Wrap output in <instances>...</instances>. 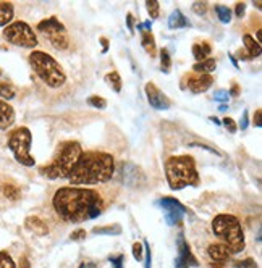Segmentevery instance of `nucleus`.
Returning a JSON list of instances; mask_svg holds the SVG:
<instances>
[{"instance_id": "nucleus-1", "label": "nucleus", "mask_w": 262, "mask_h": 268, "mask_svg": "<svg viewBox=\"0 0 262 268\" xmlns=\"http://www.w3.org/2000/svg\"><path fill=\"white\" fill-rule=\"evenodd\" d=\"M57 215L68 223H81L99 217L104 210L101 194L89 188H60L52 199Z\"/></svg>"}, {"instance_id": "nucleus-2", "label": "nucleus", "mask_w": 262, "mask_h": 268, "mask_svg": "<svg viewBox=\"0 0 262 268\" xmlns=\"http://www.w3.org/2000/svg\"><path fill=\"white\" fill-rule=\"evenodd\" d=\"M115 173V160L107 152H83L78 163L70 174L72 185H99L112 180Z\"/></svg>"}, {"instance_id": "nucleus-3", "label": "nucleus", "mask_w": 262, "mask_h": 268, "mask_svg": "<svg viewBox=\"0 0 262 268\" xmlns=\"http://www.w3.org/2000/svg\"><path fill=\"white\" fill-rule=\"evenodd\" d=\"M83 154V147L80 142L68 141L60 144L58 152L53 157L50 165L41 168V174H44L49 180H63L70 178L75 165L78 163V160Z\"/></svg>"}, {"instance_id": "nucleus-4", "label": "nucleus", "mask_w": 262, "mask_h": 268, "mask_svg": "<svg viewBox=\"0 0 262 268\" xmlns=\"http://www.w3.org/2000/svg\"><path fill=\"white\" fill-rule=\"evenodd\" d=\"M165 176L172 191H180L186 186L199 185V173L192 157H170L165 162Z\"/></svg>"}, {"instance_id": "nucleus-5", "label": "nucleus", "mask_w": 262, "mask_h": 268, "mask_svg": "<svg viewBox=\"0 0 262 268\" xmlns=\"http://www.w3.org/2000/svg\"><path fill=\"white\" fill-rule=\"evenodd\" d=\"M212 229L214 234L219 237L230 252V255L240 254L241 250H244L246 241H244V233L240 220L228 213H222L217 215L212 221Z\"/></svg>"}, {"instance_id": "nucleus-6", "label": "nucleus", "mask_w": 262, "mask_h": 268, "mask_svg": "<svg viewBox=\"0 0 262 268\" xmlns=\"http://www.w3.org/2000/svg\"><path fill=\"white\" fill-rule=\"evenodd\" d=\"M29 65L45 86L58 89L67 82V74L61 70L58 62L49 53L42 50H34L29 53Z\"/></svg>"}, {"instance_id": "nucleus-7", "label": "nucleus", "mask_w": 262, "mask_h": 268, "mask_svg": "<svg viewBox=\"0 0 262 268\" xmlns=\"http://www.w3.org/2000/svg\"><path fill=\"white\" fill-rule=\"evenodd\" d=\"M31 144H33V134L28 128L21 126L10 133L7 145L13 152V157L23 166H34L36 160L31 155Z\"/></svg>"}, {"instance_id": "nucleus-8", "label": "nucleus", "mask_w": 262, "mask_h": 268, "mask_svg": "<svg viewBox=\"0 0 262 268\" xmlns=\"http://www.w3.org/2000/svg\"><path fill=\"white\" fill-rule=\"evenodd\" d=\"M4 39L23 49H34L36 45L39 44L33 28L25 21H15V23H10L9 26H5Z\"/></svg>"}, {"instance_id": "nucleus-9", "label": "nucleus", "mask_w": 262, "mask_h": 268, "mask_svg": "<svg viewBox=\"0 0 262 268\" xmlns=\"http://www.w3.org/2000/svg\"><path fill=\"white\" fill-rule=\"evenodd\" d=\"M37 31L47 37L53 49L67 50L68 45H70V37H68L65 25L60 23L55 17H50V18H45V20L39 21Z\"/></svg>"}, {"instance_id": "nucleus-10", "label": "nucleus", "mask_w": 262, "mask_h": 268, "mask_svg": "<svg viewBox=\"0 0 262 268\" xmlns=\"http://www.w3.org/2000/svg\"><path fill=\"white\" fill-rule=\"evenodd\" d=\"M157 205L164 210V217L168 226H173L180 223L183 217L186 215V207H184L180 201H176L173 197H160L157 201Z\"/></svg>"}, {"instance_id": "nucleus-11", "label": "nucleus", "mask_w": 262, "mask_h": 268, "mask_svg": "<svg viewBox=\"0 0 262 268\" xmlns=\"http://www.w3.org/2000/svg\"><path fill=\"white\" fill-rule=\"evenodd\" d=\"M176 247H178V257L175 260V268H189V266H199L198 258L192 255L189 244L186 242L183 234H178L176 239Z\"/></svg>"}, {"instance_id": "nucleus-12", "label": "nucleus", "mask_w": 262, "mask_h": 268, "mask_svg": "<svg viewBox=\"0 0 262 268\" xmlns=\"http://www.w3.org/2000/svg\"><path fill=\"white\" fill-rule=\"evenodd\" d=\"M144 91H146V97H148V101H149L152 109H156V110H168L172 107L170 99H168L164 93H162V91L154 82L146 84Z\"/></svg>"}, {"instance_id": "nucleus-13", "label": "nucleus", "mask_w": 262, "mask_h": 268, "mask_svg": "<svg viewBox=\"0 0 262 268\" xmlns=\"http://www.w3.org/2000/svg\"><path fill=\"white\" fill-rule=\"evenodd\" d=\"M243 44H244V50H238L236 57L240 60H252L260 57L262 47L257 41H254V37L251 34H244L243 36Z\"/></svg>"}, {"instance_id": "nucleus-14", "label": "nucleus", "mask_w": 262, "mask_h": 268, "mask_svg": "<svg viewBox=\"0 0 262 268\" xmlns=\"http://www.w3.org/2000/svg\"><path fill=\"white\" fill-rule=\"evenodd\" d=\"M212 82L214 78L211 74H201V76H194V78H189L188 87L192 94H203L207 89H211Z\"/></svg>"}, {"instance_id": "nucleus-15", "label": "nucleus", "mask_w": 262, "mask_h": 268, "mask_svg": "<svg viewBox=\"0 0 262 268\" xmlns=\"http://www.w3.org/2000/svg\"><path fill=\"white\" fill-rule=\"evenodd\" d=\"M140 176H141V178H144L141 170L138 166L131 165V163H121L120 178H121V181L125 183L126 186H133V181H131V178H135V183L138 185V183H140Z\"/></svg>"}, {"instance_id": "nucleus-16", "label": "nucleus", "mask_w": 262, "mask_h": 268, "mask_svg": "<svg viewBox=\"0 0 262 268\" xmlns=\"http://www.w3.org/2000/svg\"><path fill=\"white\" fill-rule=\"evenodd\" d=\"M13 123H15L13 107L9 102L0 101V129H9Z\"/></svg>"}, {"instance_id": "nucleus-17", "label": "nucleus", "mask_w": 262, "mask_h": 268, "mask_svg": "<svg viewBox=\"0 0 262 268\" xmlns=\"http://www.w3.org/2000/svg\"><path fill=\"white\" fill-rule=\"evenodd\" d=\"M25 226L29 229V231H33L37 236H45L49 233L47 223H45L44 220H41L39 217H28L25 220Z\"/></svg>"}, {"instance_id": "nucleus-18", "label": "nucleus", "mask_w": 262, "mask_h": 268, "mask_svg": "<svg viewBox=\"0 0 262 268\" xmlns=\"http://www.w3.org/2000/svg\"><path fill=\"white\" fill-rule=\"evenodd\" d=\"M207 254H209V257L214 262H222V263H225V260H228L230 257V252L223 244H211L209 249H207Z\"/></svg>"}, {"instance_id": "nucleus-19", "label": "nucleus", "mask_w": 262, "mask_h": 268, "mask_svg": "<svg viewBox=\"0 0 262 268\" xmlns=\"http://www.w3.org/2000/svg\"><path fill=\"white\" fill-rule=\"evenodd\" d=\"M191 23L189 20L184 17V15L180 10H175L170 18H168V28L170 29H181V28H189Z\"/></svg>"}, {"instance_id": "nucleus-20", "label": "nucleus", "mask_w": 262, "mask_h": 268, "mask_svg": "<svg viewBox=\"0 0 262 268\" xmlns=\"http://www.w3.org/2000/svg\"><path fill=\"white\" fill-rule=\"evenodd\" d=\"M141 44H143V49L146 50V53H148V55H151V58L157 55L156 39H154V34L151 31L141 33Z\"/></svg>"}, {"instance_id": "nucleus-21", "label": "nucleus", "mask_w": 262, "mask_h": 268, "mask_svg": "<svg viewBox=\"0 0 262 268\" xmlns=\"http://www.w3.org/2000/svg\"><path fill=\"white\" fill-rule=\"evenodd\" d=\"M15 17V9L10 2H0V26H9Z\"/></svg>"}, {"instance_id": "nucleus-22", "label": "nucleus", "mask_w": 262, "mask_h": 268, "mask_svg": "<svg viewBox=\"0 0 262 268\" xmlns=\"http://www.w3.org/2000/svg\"><path fill=\"white\" fill-rule=\"evenodd\" d=\"M215 68H217V62H215V58H206L203 62H198L192 66V70L196 73H201V74H209L212 71H215Z\"/></svg>"}, {"instance_id": "nucleus-23", "label": "nucleus", "mask_w": 262, "mask_h": 268, "mask_svg": "<svg viewBox=\"0 0 262 268\" xmlns=\"http://www.w3.org/2000/svg\"><path fill=\"white\" fill-rule=\"evenodd\" d=\"M17 96V89L12 82L0 79V101H12Z\"/></svg>"}, {"instance_id": "nucleus-24", "label": "nucleus", "mask_w": 262, "mask_h": 268, "mask_svg": "<svg viewBox=\"0 0 262 268\" xmlns=\"http://www.w3.org/2000/svg\"><path fill=\"white\" fill-rule=\"evenodd\" d=\"M211 45L207 42H203V44H194L192 45V55L198 60V62H203V60L207 58V55H211Z\"/></svg>"}, {"instance_id": "nucleus-25", "label": "nucleus", "mask_w": 262, "mask_h": 268, "mask_svg": "<svg viewBox=\"0 0 262 268\" xmlns=\"http://www.w3.org/2000/svg\"><path fill=\"white\" fill-rule=\"evenodd\" d=\"M104 79L112 87V91H115V93H120L121 91V76L117 71H112L109 74H105Z\"/></svg>"}, {"instance_id": "nucleus-26", "label": "nucleus", "mask_w": 262, "mask_h": 268, "mask_svg": "<svg viewBox=\"0 0 262 268\" xmlns=\"http://www.w3.org/2000/svg\"><path fill=\"white\" fill-rule=\"evenodd\" d=\"M215 13H217L219 20L223 23V25H228L230 21H232V10L228 9L225 5H215Z\"/></svg>"}, {"instance_id": "nucleus-27", "label": "nucleus", "mask_w": 262, "mask_h": 268, "mask_svg": "<svg viewBox=\"0 0 262 268\" xmlns=\"http://www.w3.org/2000/svg\"><path fill=\"white\" fill-rule=\"evenodd\" d=\"M160 70L164 73L170 71V66H172V58H170V53H168L167 49H162L160 50Z\"/></svg>"}, {"instance_id": "nucleus-28", "label": "nucleus", "mask_w": 262, "mask_h": 268, "mask_svg": "<svg viewBox=\"0 0 262 268\" xmlns=\"http://www.w3.org/2000/svg\"><path fill=\"white\" fill-rule=\"evenodd\" d=\"M4 196L7 199H10V201H18L21 193H20V189L17 186H13V185H5L4 186Z\"/></svg>"}, {"instance_id": "nucleus-29", "label": "nucleus", "mask_w": 262, "mask_h": 268, "mask_svg": "<svg viewBox=\"0 0 262 268\" xmlns=\"http://www.w3.org/2000/svg\"><path fill=\"white\" fill-rule=\"evenodd\" d=\"M92 233H94V234H120L121 233V228L118 225L102 226V228H94V229H92Z\"/></svg>"}, {"instance_id": "nucleus-30", "label": "nucleus", "mask_w": 262, "mask_h": 268, "mask_svg": "<svg viewBox=\"0 0 262 268\" xmlns=\"http://www.w3.org/2000/svg\"><path fill=\"white\" fill-rule=\"evenodd\" d=\"M146 9H148V13L151 15V18H152V20L159 18L160 4L157 2V0H148V2H146Z\"/></svg>"}, {"instance_id": "nucleus-31", "label": "nucleus", "mask_w": 262, "mask_h": 268, "mask_svg": "<svg viewBox=\"0 0 262 268\" xmlns=\"http://www.w3.org/2000/svg\"><path fill=\"white\" fill-rule=\"evenodd\" d=\"M0 268H17L13 258L10 257L9 252H5V250L0 252Z\"/></svg>"}, {"instance_id": "nucleus-32", "label": "nucleus", "mask_w": 262, "mask_h": 268, "mask_svg": "<svg viewBox=\"0 0 262 268\" xmlns=\"http://www.w3.org/2000/svg\"><path fill=\"white\" fill-rule=\"evenodd\" d=\"M88 104L91 107H94V109H99V110H105L107 109V101L99 96H92L88 99Z\"/></svg>"}, {"instance_id": "nucleus-33", "label": "nucleus", "mask_w": 262, "mask_h": 268, "mask_svg": "<svg viewBox=\"0 0 262 268\" xmlns=\"http://www.w3.org/2000/svg\"><path fill=\"white\" fill-rule=\"evenodd\" d=\"M233 268H257V263L254 258H244V260H236L233 263Z\"/></svg>"}, {"instance_id": "nucleus-34", "label": "nucleus", "mask_w": 262, "mask_h": 268, "mask_svg": "<svg viewBox=\"0 0 262 268\" xmlns=\"http://www.w3.org/2000/svg\"><path fill=\"white\" fill-rule=\"evenodd\" d=\"M143 247H144V268H151V263H152V255H151V247H149V242L144 241L143 242Z\"/></svg>"}, {"instance_id": "nucleus-35", "label": "nucleus", "mask_w": 262, "mask_h": 268, "mask_svg": "<svg viewBox=\"0 0 262 268\" xmlns=\"http://www.w3.org/2000/svg\"><path fill=\"white\" fill-rule=\"evenodd\" d=\"M192 12L199 15V17H203L207 12V2H194L192 4Z\"/></svg>"}, {"instance_id": "nucleus-36", "label": "nucleus", "mask_w": 262, "mask_h": 268, "mask_svg": "<svg viewBox=\"0 0 262 268\" xmlns=\"http://www.w3.org/2000/svg\"><path fill=\"white\" fill-rule=\"evenodd\" d=\"M133 257H135V260H138V262H141L143 260V252H144V247H143V244H140V242H135L133 244Z\"/></svg>"}, {"instance_id": "nucleus-37", "label": "nucleus", "mask_w": 262, "mask_h": 268, "mask_svg": "<svg viewBox=\"0 0 262 268\" xmlns=\"http://www.w3.org/2000/svg\"><path fill=\"white\" fill-rule=\"evenodd\" d=\"M222 125L228 129V133H236V131H238V126H236V123H235V120H233V118H230V117L223 118Z\"/></svg>"}, {"instance_id": "nucleus-38", "label": "nucleus", "mask_w": 262, "mask_h": 268, "mask_svg": "<svg viewBox=\"0 0 262 268\" xmlns=\"http://www.w3.org/2000/svg\"><path fill=\"white\" fill-rule=\"evenodd\" d=\"M109 262L112 263L113 268H123V262H125V255H121V254H118V255H112V257L109 258Z\"/></svg>"}, {"instance_id": "nucleus-39", "label": "nucleus", "mask_w": 262, "mask_h": 268, "mask_svg": "<svg viewBox=\"0 0 262 268\" xmlns=\"http://www.w3.org/2000/svg\"><path fill=\"white\" fill-rule=\"evenodd\" d=\"M214 99H215V101H217V102L225 104V102H228L230 94L227 93V91H217V93H215V96H214Z\"/></svg>"}, {"instance_id": "nucleus-40", "label": "nucleus", "mask_w": 262, "mask_h": 268, "mask_svg": "<svg viewBox=\"0 0 262 268\" xmlns=\"http://www.w3.org/2000/svg\"><path fill=\"white\" fill-rule=\"evenodd\" d=\"M189 145H191V147H201V149H206V150L212 152V154H215V155H223L220 150L214 149V147H209V145H206V144H198V142H192V144H189Z\"/></svg>"}, {"instance_id": "nucleus-41", "label": "nucleus", "mask_w": 262, "mask_h": 268, "mask_svg": "<svg viewBox=\"0 0 262 268\" xmlns=\"http://www.w3.org/2000/svg\"><path fill=\"white\" fill-rule=\"evenodd\" d=\"M84 237H86V231H84V229H76V231H73L70 234L72 241H83Z\"/></svg>"}, {"instance_id": "nucleus-42", "label": "nucleus", "mask_w": 262, "mask_h": 268, "mask_svg": "<svg viewBox=\"0 0 262 268\" xmlns=\"http://www.w3.org/2000/svg\"><path fill=\"white\" fill-rule=\"evenodd\" d=\"M244 12H246V4L244 2H238L236 7H235V15L238 18L244 17Z\"/></svg>"}, {"instance_id": "nucleus-43", "label": "nucleus", "mask_w": 262, "mask_h": 268, "mask_svg": "<svg viewBox=\"0 0 262 268\" xmlns=\"http://www.w3.org/2000/svg\"><path fill=\"white\" fill-rule=\"evenodd\" d=\"M248 125H249V113H248V110H244L243 117H241V121H240V128L244 131V129L248 128Z\"/></svg>"}, {"instance_id": "nucleus-44", "label": "nucleus", "mask_w": 262, "mask_h": 268, "mask_svg": "<svg viewBox=\"0 0 262 268\" xmlns=\"http://www.w3.org/2000/svg\"><path fill=\"white\" fill-rule=\"evenodd\" d=\"M126 26L129 29V33L133 34L135 33V18H133V15H131V13L126 15Z\"/></svg>"}, {"instance_id": "nucleus-45", "label": "nucleus", "mask_w": 262, "mask_h": 268, "mask_svg": "<svg viewBox=\"0 0 262 268\" xmlns=\"http://www.w3.org/2000/svg\"><path fill=\"white\" fill-rule=\"evenodd\" d=\"M18 268H31V263L26 255H21L20 257V263H18Z\"/></svg>"}, {"instance_id": "nucleus-46", "label": "nucleus", "mask_w": 262, "mask_h": 268, "mask_svg": "<svg viewBox=\"0 0 262 268\" xmlns=\"http://www.w3.org/2000/svg\"><path fill=\"white\" fill-rule=\"evenodd\" d=\"M254 126L260 128V110H256V113H254Z\"/></svg>"}, {"instance_id": "nucleus-47", "label": "nucleus", "mask_w": 262, "mask_h": 268, "mask_svg": "<svg viewBox=\"0 0 262 268\" xmlns=\"http://www.w3.org/2000/svg\"><path fill=\"white\" fill-rule=\"evenodd\" d=\"M228 94H232L233 97L240 96V87H238L236 84H233V86H232V89H230V93H228Z\"/></svg>"}, {"instance_id": "nucleus-48", "label": "nucleus", "mask_w": 262, "mask_h": 268, "mask_svg": "<svg viewBox=\"0 0 262 268\" xmlns=\"http://www.w3.org/2000/svg\"><path fill=\"white\" fill-rule=\"evenodd\" d=\"M101 44H102V52L105 53L107 50H109V41H107L105 37H101Z\"/></svg>"}, {"instance_id": "nucleus-49", "label": "nucleus", "mask_w": 262, "mask_h": 268, "mask_svg": "<svg viewBox=\"0 0 262 268\" xmlns=\"http://www.w3.org/2000/svg\"><path fill=\"white\" fill-rule=\"evenodd\" d=\"M228 57H230V60H232V63L235 65V68H238V62H236V58L232 55V53H228Z\"/></svg>"}, {"instance_id": "nucleus-50", "label": "nucleus", "mask_w": 262, "mask_h": 268, "mask_svg": "<svg viewBox=\"0 0 262 268\" xmlns=\"http://www.w3.org/2000/svg\"><path fill=\"white\" fill-rule=\"evenodd\" d=\"M209 120L212 121V123H215V125H222V121H220L219 118H215V117H211Z\"/></svg>"}, {"instance_id": "nucleus-51", "label": "nucleus", "mask_w": 262, "mask_h": 268, "mask_svg": "<svg viewBox=\"0 0 262 268\" xmlns=\"http://www.w3.org/2000/svg\"><path fill=\"white\" fill-rule=\"evenodd\" d=\"M211 266H212V268H222L223 263H222V262H214V263H211Z\"/></svg>"}, {"instance_id": "nucleus-52", "label": "nucleus", "mask_w": 262, "mask_h": 268, "mask_svg": "<svg viewBox=\"0 0 262 268\" xmlns=\"http://www.w3.org/2000/svg\"><path fill=\"white\" fill-rule=\"evenodd\" d=\"M220 110H222V112H223V110H227V105H225V104H222V105H220Z\"/></svg>"}, {"instance_id": "nucleus-53", "label": "nucleus", "mask_w": 262, "mask_h": 268, "mask_svg": "<svg viewBox=\"0 0 262 268\" xmlns=\"http://www.w3.org/2000/svg\"><path fill=\"white\" fill-rule=\"evenodd\" d=\"M254 4H256V7H257V9H260V7H262V5H260L262 2H259V0H257V2H254Z\"/></svg>"}, {"instance_id": "nucleus-54", "label": "nucleus", "mask_w": 262, "mask_h": 268, "mask_svg": "<svg viewBox=\"0 0 262 268\" xmlns=\"http://www.w3.org/2000/svg\"><path fill=\"white\" fill-rule=\"evenodd\" d=\"M78 268H86V265H84V263H81V265H80Z\"/></svg>"}]
</instances>
